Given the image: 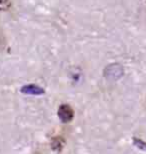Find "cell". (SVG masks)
I'll return each mask as SVG.
<instances>
[{"label":"cell","mask_w":146,"mask_h":154,"mask_svg":"<svg viewBox=\"0 0 146 154\" xmlns=\"http://www.w3.org/2000/svg\"><path fill=\"white\" fill-rule=\"evenodd\" d=\"M58 117L63 123H68L73 119L74 111L68 104H62L58 109Z\"/></svg>","instance_id":"cell-1"},{"label":"cell","mask_w":146,"mask_h":154,"mask_svg":"<svg viewBox=\"0 0 146 154\" xmlns=\"http://www.w3.org/2000/svg\"><path fill=\"white\" fill-rule=\"evenodd\" d=\"M22 91L26 92L27 94H41L43 93V90L41 88L37 87L36 85H27L24 88H22Z\"/></svg>","instance_id":"cell-2"},{"label":"cell","mask_w":146,"mask_h":154,"mask_svg":"<svg viewBox=\"0 0 146 154\" xmlns=\"http://www.w3.org/2000/svg\"><path fill=\"white\" fill-rule=\"evenodd\" d=\"M11 8L10 0H0V11H8Z\"/></svg>","instance_id":"cell-3"},{"label":"cell","mask_w":146,"mask_h":154,"mask_svg":"<svg viewBox=\"0 0 146 154\" xmlns=\"http://www.w3.org/2000/svg\"><path fill=\"white\" fill-rule=\"evenodd\" d=\"M6 41H5V36L3 34V32L0 30V51L3 50V48L5 47Z\"/></svg>","instance_id":"cell-4"}]
</instances>
